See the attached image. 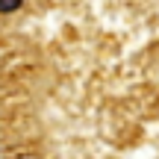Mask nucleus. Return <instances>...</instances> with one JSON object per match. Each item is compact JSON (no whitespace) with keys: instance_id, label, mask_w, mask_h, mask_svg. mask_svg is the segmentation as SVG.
<instances>
[{"instance_id":"obj_1","label":"nucleus","mask_w":159,"mask_h":159,"mask_svg":"<svg viewBox=\"0 0 159 159\" xmlns=\"http://www.w3.org/2000/svg\"><path fill=\"white\" fill-rule=\"evenodd\" d=\"M21 3H24V0H0V12H3V15H9V12H15Z\"/></svg>"}]
</instances>
